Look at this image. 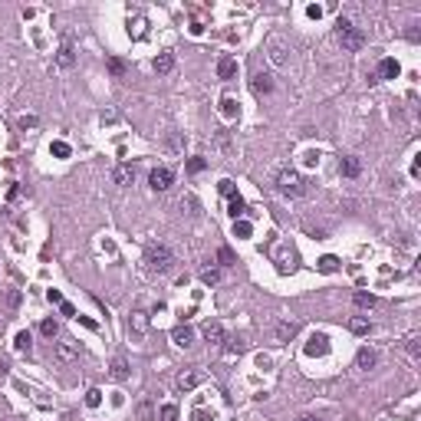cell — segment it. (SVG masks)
I'll list each match as a JSON object with an SVG mask.
<instances>
[{"instance_id": "1", "label": "cell", "mask_w": 421, "mask_h": 421, "mask_svg": "<svg viewBox=\"0 0 421 421\" xmlns=\"http://www.w3.org/2000/svg\"><path fill=\"white\" fill-rule=\"evenodd\" d=\"M273 185H277V191L283 194V198H303V194H306L303 174L293 171V168H280L277 178H273Z\"/></svg>"}, {"instance_id": "2", "label": "cell", "mask_w": 421, "mask_h": 421, "mask_svg": "<svg viewBox=\"0 0 421 421\" xmlns=\"http://www.w3.org/2000/svg\"><path fill=\"white\" fill-rule=\"evenodd\" d=\"M145 263H148V270H155V273H168L174 266L171 247H165V244H152V247L145 250Z\"/></svg>"}, {"instance_id": "3", "label": "cell", "mask_w": 421, "mask_h": 421, "mask_svg": "<svg viewBox=\"0 0 421 421\" xmlns=\"http://www.w3.org/2000/svg\"><path fill=\"white\" fill-rule=\"evenodd\" d=\"M336 37H339L342 50H349V53H355V50L366 46V33H362L359 26H352L349 20H339V23H336Z\"/></svg>"}, {"instance_id": "4", "label": "cell", "mask_w": 421, "mask_h": 421, "mask_svg": "<svg viewBox=\"0 0 421 421\" xmlns=\"http://www.w3.org/2000/svg\"><path fill=\"white\" fill-rule=\"evenodd\" d=\"M171 181H174V171H171V168H152V174H148L152 191H168V188H171Z\"/></svg>"}, {"instance_id": "5", "label": "cell", "mask_w": 421, "mask_h": 421, "mask_svg": "<svg viewBox=\"0 0 421 421\" xmlns=\"http://www.w3.org/2000/svg\"><path fill=\"white\" fill-rule=\"evenodd\" d=\"M303 352L310 355V359H313V355H326V352H329V336H326V333H313Z\"/></svg>"}, {"instance_id": "6", "label": "cell", "mask_w": 421, "mask_h": 421, "mask_svg": "<svg viewBox=\"0 0 421 421\" xmlns=\"http://www.w3.org/2000/svg\"><path fill=\"white\" fill-rule=\"evenodd\" d=\"M198 385H201V372L198 369H188V372L178 375V388L181 392H191V388H198Z\"/></svg>"}, {"instance_id": "7", "label": "cell", "mask_w": 421, "mask_h": 421, "mask_svg": "<svg viewBox=\"0 0 421 421\" xmlns=\"http://www.w3.org/2000/svg\"><path fill=\"white\" fill-rule=\"evenodd\" d=\"M204 339L211 342V346H224V342H227L224 326H221V322H207V326H204Z\"/></svg>"}, {"instance_id": "8", "label": "cell", "mask_w": 421, "mask_h": 421, "mask_svg": "<svg viewBox=\"0 0 421 421\" xmlns=\"http://www.w3.org/2000/svg\"><path fill=\"white\" fill-rule=\"evenodd\" d=\"M145 329H148V316H145V313H132V319H129V333L135 336V339H142Z\"/></svg>"}, {"instance_id": "9", "label": "cell", "mask_w": 421, "mask_h": 421, "mask_svg": "<svg viewBox=\"0 0 421 421\" xmlns=\"http://www.w3.org/2000/svg\"><path fill=\"white\" fill-rule=\"evenodd\" d=\"M227 214L234 217V221H240V217L247 214V201H244L240 194H234V198H227Z\"/></svg>"}, {"instance_id": "10", "label": "cell", "mask_w": 421, "mask_h": 421, "mask_svg": "<svg viewBox=\"0 0 421 421\" xmlns=\"http://www.w3.org/2000/svg\"><path fill=\"white\" fill-rule=\"evenodd\" d=\"M375 362H378V355H375V349H359V355H355V366H359L362 372H369V369H375Z\"/></svg>"}, {"instance_id": "11", "label": "cell", "mask_w": 421, "mask_h": 421, "mask_svg": "<svg viewBox=\"0 0 421 421\" xmlns=\"http://www.w3.org/2000/svg\"><path fill=\"white\" fill-rule=\"evenodd\" d=\"M217 76H221V79H234L237 76V59L234 56H224V59L217 63Z\"/></svg>"}, {"instance_id": "12", "label": "cell", "mask_w": 421, "mask_h": 421, "mask_svg": "<svg viewBox=\"0 0 421 421\" xmlns=\"http://www.w3.org/2000/svg\"><path fill=\"white\" fill-rule=\"evenodd\" d=\"M171 339H174V346H181V349H188L194 342V333L188 326H174V333H171Z\"/></svg>"}, {"instance_id": "13", "label": "cell", "mask_w": 421, "mask_h": 421, "mask_svg": "<svg viewBox=\"0 0 421 421\" xmlns=\"http://www.w3.org/2000/svg\"><path fill=\"white\" fill-rule=\"evenodd\" d=\"M339 171L346 174V178H355V174L362 171V161L355 158V155H349V158H342V161H339Z\"/></svg>"}, {"instance_id": "14", "label": "cell", "mask_w": 421, "mask_h": 421, "mask_svg": "<svg viewBox=\"0 0 421 421\" xmlns=\"http://www.w3.org/2000/svg\"><path fill=\"white\" fill-rule=\"evenodd\" d=\"M398 73H402V66H398L395 59H382L378 63V79H395Z\"/></svg>"}, {"instance_id": "15", "label": "cell", "mask_w": 421, "mask_h": 421, "mask_svg": "<svg viewBox=\"0 0 421 421\" xmlns=\"http://www.w3.org/2000/svg\"><path fill=\"white\" fill-rule=\"evenodd\" d=\"M250 86H254V93H257V96H266V93H270V89H273V79H270V76H266V73H257Z\"/></svg>"}, {"instance_id": "16", "label": "cell", "mask_w": 421, "mask_h": 421, "mask_svg": "<svg viewBox=\"0 0 421 421\" xmlns=\"http://www.w3.org/2000/svg\"><path fill=\"white\" fill-rule=\"evenodd\" d=\"M132 178H135V174H132V168H129V165H118L115 171H112V181H115V185H122V188H129V185H132Z\"/></svg>"}, {"instance_id": "17", "label": "cell", "mask_w": 421, "mask_h": 421, "mask_svg": "<svg viewBox=\"0 0 421 421\" xmlns=\"http://www.w3.org/2000/svg\"><path fill=\"white\" fill-rule=\"evenodd\" d=\"M112 378H115V382H125V378H129V362L122 359V355H118V359H112Z\"/></svg>"}, {"instance_id": "18", "label": "cell", "mask_w": 421, "mask_h": 421, "mask_svg": "<svg viewBox=\"0 0 421 421\" xmlns=\"http://www.w3.org/2000/svg\"><path fill=\"white\" fill-rule=\"evenodd\" d=\"M171 69H174V56L171 53H158L155 56V73L165 76V73H171Z\"/></svg>"}, {"instance_id": "19", "label": "cell", "mask_w": 421, "mask_h": 421, "mask_svg": "<svg viewBox=\"0 0 421 421\" xmlns=\"http://www.w3.org/2000/svg\"><path fill=\"white\" fill-rule=\"evenodd\" d=\"M237 112H240V105H237V99H230V96H224V99H221V115H224V118H227V122H230V118H237Z\"/></svg>"}, {"instance_id": "20", "label": "cell", "mask_w": 421, "mask_h": 421, "mask_svg": "<svg viewBox=\"0 0 421 421\" xmlns=\"http://www.w3.org/2000/svg\"><path fill=\"white\" fill-rule=\"evenodd\" d=\"M56 359H59V362H73L76 359V346H73V342H59V346H56Z\"/></svg>"}, {"instance_id": "21", "label": "cell", "mask_w": 421, "mask_h": 421, "mask_svg": "<svg viewBox=\"0 0 421 421\" xmlns=\"http://www.w3.org/2000/svg\"><path fill=\"white\" fill-rule=\"evenodd\" d=\"M293 336H296V326H293V322H280L277 326V339L280 342H290Z\"/></svg>"}, {"instance_id": "22", "label": "cell", "mask_w": 421, "mask_h": 421, "mask_svg": "<svg viewBox=\"0 0 421 421\" xmlns=\"http://www.w3.org/2000/svg\"><path fill=\"white\" fill-rule=\"evenodd\" d=\"M73 59H76V56H73V46L63 43V50H59V56H56V63H59L63 69H69V66H73Z\"/></svg>"}, {"instance_id": "23", "label": "cell", "mask_w": 421, "mask_h": 421, "mask_svg": "<svg viewBox=\"0 0 421 421\" xmlns=\"http://www.w3.org/2000/svg\"><path fill=\"white\" fill-rule=\"evenodd\" d=\"M336 270H339L336 257H319V273H336Z\"/></svg>"}, {"instance_id": "24", "label": "cell", "mask_w": 421, "mask_h": 421, "mask_svg": "<svg viewBox=\"0 0 421 421\" xmlns=\"http://www.w3.org/2000/svg\"><path fill=\"white\" fill-rule=\"evenodd\" d=\"M13 346L20 349V352H30V346H33V336L30 333H17V342Z\"/></svg>"}, {"instance_id": "25", "label": "cell", "mask_w": 421, "mask_h": 421, "mask_svg": "<svg viewBox=\"0 0 421 421\" xmlns=\"http://www.w3.org/2000/svg\"><path fill=\"white\" fill-rule=\"evenodd\" d=\"M349 329H352L355 336H369V329H372V326H369L366 319H349Z\"/></svg>"}, {"instance_id": "26", "label": "cell", "mask_w": 421, "mask_h": 421, "mask_svg": "<svg viewBox=\"0 0 421 421\" xmlns=\"http://www.w3.org/2000/svg\"><path fill=\"white\" fill-rule=\"evenodd\" d=\"M355 306H362V310H372V306H375V296H372V293H355Z\"/></svg>"}, {"instance_id": "27", "label": "cell", "mask_w": 421, "mask_h": 421, "mask_svg": "<svg viewBox=\"0 0 421 421\" xmlns=\"http://www.w3.org/2000/svg\"><path fill=\"white\" fill-rule=\"evenodd\" d=\"M86 405H89V408H99V405H102V392L99 388H89L86 392Z\"/></svg>"}, {"instance_id": "28", "label": "cell", "mask_w": 421, "mask_h": 421, "mask_svg": "<svg viewBox=\"0 0 421 421\" xmlns=\"http://www.w3.org/2000/svg\"><path fill=\"white\" fill-rule=\"evenodd\" d=\"M158 418H161V421H178V408H174V405H161Z\"/></svg>"}, {"instance_id": "29", "label": "cell", "mask_w": 421, "mask_h": 421, "mask_svg": "<svg viewBox=\"0 0 421 421\" xmlns=\"http://www.w3.org/2000/svg\"><path fill=\"white\" fill-rule=\"evenodd\" d=\"M50 155H56V158H69V145H66V142H53V145H50Z\"/></svg>"}, {"instance_id": "30", "label": "cell", "mask_w": 421, "mask_h": 421, "mask_svg": "<svg viewBox=\"0 0 421 421\" xmlns=\"http://www.w3.org/2000/svg\"><path fill=\"white\" fill-rule=\"evenodd\" d=\"M204 168H207L204 158H188V171H191V174H201Z\"/></svg>"}, {"instance_id": "31", "label": "cell", "mask_w": 421, "mask_h": 421, "mask_svg": "<svg viewBox=\"0 0 421 421\" xmlns=\"http://www.w3.org/2000/svg\"><path fill=\"white\" fill-rule=\"evenodd\" d=\"M40 333H43V336H50V339H53V336L59 333V326H56L53 319H43V322H40Z\"/></svg>"}, {"instance_id": "32", "label": "cell", "mask_w": 421, "mask_h": 421, "mask_svg": "<svg viewBox=\"0 0 421 421\" xmlns=\"http://www.w3.org/2000/svg\"><path fill=\"white\" fill-rule=\"evenodd\" d=\"M405 349L411 352V359H418V355H421V349H418V336H408V339H405Z\"/></svg>"}, {"instance_id": "33", "label": "cell", "mask_w": 421, "mask_h": 421, "mask_svg": "<svg viewBox=\"0 0 421 421\" xmlns=\"http://www.w3.org/2000/svg\"><path fill=\"white\" fill-rule=\"evenodd\" d=\"M109 73H112V76H125V63L112 56V59H109Z\"/></svg>"}, {"instance_id": "34", "label": "cell", "mask_w": 421, "mask_h": 421, "mask_svg": "<svg viewBox=\"0 0 421 421\" xmlns=\"http://www.w3.org/2000/svg\"><path fill=\"white\" fill-rule=\"evenodd\" d=\"M234 237H250V224L247 221H234Z\"/></svg>"}, {"instance_id": "35", "label": "cell", "mask_w": 421, "mask_h": 421, "mask_svg": "<svg viewBox=\"0 0 421 421\" xmlns=\"http://www.w3.org/2000/svg\"><path fill=\"white\" fill-rule=\"evenodd\" d=\"M191 421H214V415H211L207 408H194L191 411Z\"/></svg>"}, {"instance_id": "36", "label": "cell", "mask_w": 421, "mask_h": 421, "mask_svg": "<svg viewBox=\"0 0 421 421\" xmlns=\"http://www.w3.org/2000/svg\"><path fill=\"white\" fill-rule=\"evenodd\" d=\"M217 260H221L224 266H230V263H234V254H230V247H221V250H217Z\"/></svg>"}, {"instance_id": "37", "label": "cell", "mask_w": 421, "mask_h": 421, "mask_svg": "<svg viewBox=\"0 0 421 421\" xmlns=\"http://www.w3.org/2000/svg\"><path fill=\"white\" fill-rule=\"evenodd\" d=\"M293 266H296V263H293V250H290V254H283V257H280V270H283V273H290Z\"/></svg>"}, {"instance_id": "38", "label": "cell", "mask_w": 421, "mask_h": 421, "mask_svg": "<svg viewBox=\"0 0 421 421\" xmlns=\"http://www.w3.org/2000/svg\"><path fill=\"white\" fill-rule=\"evenodd\" d=\"M201 280H204L207 286H214L217 280H221V273H217V270H201Z\"/></svg>"}, {"instance_id": "39", "label": "cell", "mask_w": 421, "mask_h": 421, "mask_svg": "<svg viewBox=\"0 0 421 421\" xmlns=\"http://www.w3.org/2000/svg\"><path fill=\"white\" fill-rule=\"evenodd\" d=\"M217 191H221L224 198H234V194H237L234 191V181H221V185H217Z\"/></svg>"}, {"instance_id": "40", "label": "cell", "mask_w": 421, "mask_h": 421, "mask_svg": "<svg viewBox=\"0 0 421 421\" xmlns=\"http://www.w3.org/2000/svg\"><path fill=\"white\" fill-rule=\"evenodd\" d=\"M7 306H10V310H17V306H20V293H17V290L7 293Z\"/></svg>"}, {"instance_id": "41", "label": "cell", "mask_w": 421, "mask_h": 421, "mask_svg": "<svg viewBox=\"0 0 421 421\" xmlns=\"http://www.w3.org/2000/svg\"><path fill=\"white\" fill-rule=\"evenodd\" d=\"M306 17H310V20H319V17H322V7L310 4V7H306Z\"/></svg>"}, {"instance_id": "42", "label": "cell", "mask_w": 421, "mask_h": 421, "mask_svg": "<svg viewBox=\"0 0 421 421\" xmlns=\"http://www.w3.org/2000/svg\"><path fill=\"white\" fill-rule=\"evenodd\" d=\"M20 129H37V118H33V115H23V118H20Z\"/></svg>"}, {"instance_id": "43", "label": "cell", "mask_w": 421, "mask_h": 421, "mask_svg": "<svg viewBox=\"0 0 421 421\" xmlns=\"http://www.w3.org/2000/svg\"><path fill=\"white\" fill-rule=\"evenodd\" d=\"M59 313H63V316H76V306H73V303H66V299H63V303H59Z\"/></svg>"}, {"instance_id": "44", "label": "cell", "mask_w": 421, "mask_h": 421, "mask_svg": "<svg viewBox=\"0 0 421 421\" xmlns=\"http://www.w3.org/2000/svg\"><path fill=\"white\" fill-rule=\"evenodd\" d=\"M46 296H50V303H56V306L63 303V293H59V290H50V293H46Z\"/></svg>"}, {"instance_id": "45", "label": "cell", "mask_w": 421, "mask_h": 421, "mask_svg": "<svg viewBox=\"0 0 421 421\" xmlns=\"http://www.w3.org/2000/svg\"><path fill=\"white\" fill-rule=\"evenodd\" d=\"M421 171V155H415V161H411V174H418Z\"/></svg>"}, {"instance_id": "46", "label": "cell", "mask_w": 421, "mask_h": 421, "mask_svg": "<svg viewBox=\"0 0 421 421\" xmlns=\"http://www.w3.org/2000/svg\"><path fill=\"white\" fill-rule=\"evenodd\" d=\"M299 421H316V418H299Z\"/></svg>"}]
</instances>
